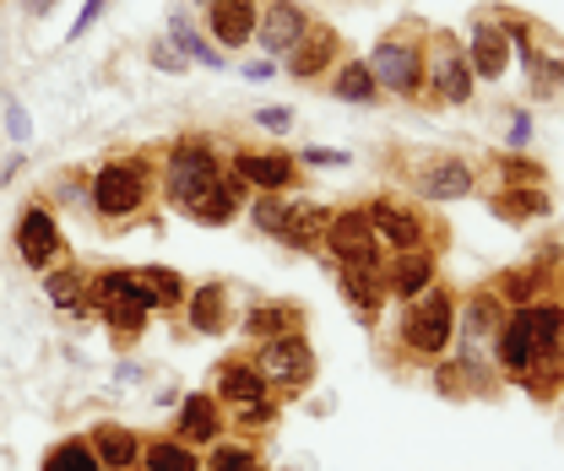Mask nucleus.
<instances>
[{"mask_svg":"<svg viewBox=\"0 0 564 471\" xmlns=\"http://www.w3.org/2000/svg\"><path fill=\"white\" fill-rule=\"evenodd\" d=\"M337 287L352 304L358 326H375L380 320V304H386V261H337Z\"/></svg>","mask_w":564,"mask_h":471,"instance_id":"11","label":"nucleus"},{"mask_svg":"<svg viewBox=\"0 0 564 471\" xmlns=\"http://www.w3.org/2000/svg\"><path fill=\"white\" fill-rule=\"evenodd\" d=\"M527 135H532L527 114H516V125H510V146H527Z\"/></svg>","mask_w":564,"mask_h":471,"instance_id":"44","label":"nucleus"},{"mask_svg":"<svg viewBox=\"0 0 564 471\" xmlns=\"http://www.w3.org/2000/svg\"><path fill=\"white\" fill-rule=\"evenodd\" d=\"M288 331H304L299 304H261V309H250V315H245V337H250V341L288 337Z\"/></svg>","mask_w":564,"mask_h":471,"instance_id":"25","label":"nucleus"},{"mask_svg":"<svg viewBox=\"0 0 564 471\" xmlns=\"http://www.w3.org/2000/svg\"><path fill=\"white\" fill-rule=\"evenodd\" d=\"M310 11L299 0H261V17H256V44L272 55V61H288L293 44L310 33Z\"/></svg>","mask_w":564,"mask_h":471,"instance_id":"9","label":"nucleus"},{"mask_svg":"<svg viewBox=\"0 0 564 471\" xmlns=\"http://www.w3.org/2000/svg\"><path fill=\"white\" fill-rule=\"evenodd\" d=\"M180 445H217L223 439V406L212 391H196L180 402V423H174Z\"/></svg>","mask_w":564,"mask_h":471,"instance_id":"18","label":"nucleus"},{"mask_svg":"<svg viewBox=\"0 0 564 471\" xmlns=\"http://www.w3.org/2000/svg\"><path fill=\"white\" fill-rule=\"evenodd\" d=\"M256 369L267 374V385L272 391H299V385H310L315 380V347L304 331H288V337H267L256 341Z\"/></svg>","mask_w":564,"mask_h":471,"instance_id":"7","label":"nucleus"},{"mask_svg":"<svg viewBox=\"0 0 564 471\" xmlns=\"http://www.w3.org/2000/svg\"><path fill=\"white\" fill-rule=\"evenodd\" d=\"M147 201H152V168H147V157H115V163H104L93 174V211L98 217L126 222Z\"/></svg>","mask_w":564,"mask_h":471,"instance_id":"5","label":"nucleus"},{"mask_svg":"<svg viewBox=\"0 0 564 471\" xmlns=\"http://www.w3.org/2000/svg\"><path fill=\"white\" fill-rule=\"evenodd\" d=\"M256 211V228L267 233V239H282L288 233V217H293V201L282 196V190H261V201L250 206Z\"/></svg>","mask_w":564,"mask_h":471,"instance_id":"32","label":"nucleus"},{"mask_svg":"<svg viewBox=\"0 0 564 471\" xmlns=\"http://www.w3.org/2000/svg\"><path fill=\"white\" fill-rule=\"evenodd\" d=\"M61 250H66V233H61L55 211L44 201L22 206V217H17V255H22V266L50 271L61 261Z\"/></svg>","mask_w":564,"mask_h":471,"instance_id":"8","label":"nucleus"},{"mask_svg":"<svg viewBox=\"0 0 564 471\" xmlns=\"http://www.w3.org/2000/svg\"><path fill=\"white\" fill-rule=\"evenodd\" d=\"M169 39H174V50L185 55V61H202V66H223V50H212L207 39L191 28V11H174L169 17Z\"/></svg>","mask_w":564,"mask_h":471,"instance_id":"30","label":"nucleus"},{"mask_svg":"<svg viewBox=\"0 0 564 471\" xmlns=\"http://www.w3.org/2000/svg\"><path fill=\"white\" fill-rule=\"evenodd\" d=\"M126 471H147V467H141V461H137V467H126Z\"/></svg>","mask_w":564,"mask_h":471,"instance_id":"46","label":"nucleus"},{"mask_svg":"<svg viewBox=\"0 0 564 471\" xmlns=\"http://www.w3.org/2000/svg\"><path fill=\"white\" fill-rule=\"evenodd\" d=\"M451 331H456V293L445 282H429L419 298H408V309H402V347L413 358H445Z\"/></svg>","mask_w":564,"mask_h":471,"instance_id":"1","label":"nucleus"},{"mask_svg":"<svg viewBox=\"0 0 564 471\" xmlns=\"http://www.w3.org/2000/svg\"><path fill=\"white\" fill-rule=\"evenodd\" d=\"M245 185H256V190H288L299 174V163L288 157V152H234V163H228Z\"/></svg>","mask_w":564,"mask_h":471,"instance_id":"19","label":"nucleus"},{"mask_svg":"<svg viewBox=\"0 0 564 471\" xmlns=\"http://www.w3.org/2000/svg\"><path fill=\"white\" fill-rule=\"evenodd\" d=\"M494 168L505 174V185H543V163H532V157H521V152H499Z\"/></svg>","mask_w":564,"mask_h":471,"instance_id":"36","label":"nucleus"},{"mask_svg":"<svg viewBox=\"0 0 564 471\" xmlns=\"http://www.w3.org/2000/svg\"><path fill=\"white\" fill-rule=\"evenodd\" d=\"M44 287H50V298H55L61 309H82V304H93V298H87V282H82L76 271H50V282H44Z\"/></svg>","mask_w":564,"mask_h":471,"instance_id":"34","label":"nucleus"},{"mask_svg":"<svg viewBox=\"0 0 564 471\" xmlns=\"http://www.w3.org/2000/svg\"><path fill=\"white\" fill-rule=\"evenodd\" d=\"M494 217H505V222L549 217V196H543V185H505V190L494 196Z\"/></svg>","mask_w":564,"mask_h":471,"instance_id":"27","label":"nucleus"},{"mask_svg":"<svg viewBox=\"0 0 564 471\" xmlns=\"http://www.w3.org/2000/svg\"><path fill=\"white\" fill-rule=\"evenodd\" d=\"M549 261H554V250H549V255H532V266L527 271H505L494 293H499L505 304H516V309L538 304V298H543V287H549Z\"/></svg>","mask_w":564,"mask_h":471,"instance_id":"24","label":"nucleus"},{"mask_svg":"<svg viewBox=\"0 0 564 471\" xmlns=\"http://www.w3.org/2000/svg\"><path fill=\"white\" fill-rule=\"evenodd\" d=\"M332 92H337L343 103H380V81H375V70H369V61H348V66L337 70Z\"/></svg>","mask_w":564,"mask_h":471,"instance_id":"29","label":"nucleus"},{"mask_svg":"<svg viewBox=\"0 0 564 471\" xmlns=\"http://www.w3.org/2000/svg\"><path fill=\"white\" fill-rule=\"evenodd\" d=\"M50 6H55V0H28V11H33V17H44Z\"/></svg>","mask_w":564,"mask_h":471,"instance_id":"45","label":"nucleus"},{"mask_svg":"<svg viewBox=\"0 0 564 471\" xmlns=\"http://www.w3.org/2000/svg\"><path fill=\"white\" fill-rule=\"evenodd\" d=\"M369 70L380 81V92L391 98H423V28H397L375 44L369 55Z\"/></svg>","mask_w":564,"mask_h":471,"instance_id":"4","label":"nucleus"},{"mask_svg":"<svg viewBox=\"0 0 564 471\" xmlns=\"http://www.w3.org/2000/svg\"><path fill=\"white\" fill-rule=\"evenodd\" d=\"M560 76H564V61H560Z\"/></svg>","mask_w":564,"mask_h":471,"instance_id":"47","label":"nucleus"},{"mask_svg":"<svg viewBox=\"0 0 564 471\" xmlns=\"http://www.w3.org/2000/svg\"><path fill=\"white\" fill-rule=\"evenodd\" d=\"M256 17H261V0H207L212 39L223 50H245L256 39Z\"/></svg>","mask_w":564,"mask_h":471,"instance_id":"16","label":"nucleus"},{"mask_svg":"<svg viewBox=\"0 0 564 471\" xmlns=\"http://www.w3.org/2000/svg\"><path fill=\"white\" fill-rule=\"evenodd\" d=\"M234 417H239L245 428H256V423H272V417H278V396H267V402H256V406H239Z\"/></svg>","mask_w":564,"mask_h":471,"instance_id":"39","label":"nucleus"},{"mask_svg":"<svg viewBox=\"0 0 564 471\" xmlns=\"http://www.w3.org/2000/svg\"><path fill=\"white\" fill-rule=\"evenodd\" d=\"M250 471H261V467H250Z\"/></svg>","mask_w":564,"mask_h":471,"instance_id":"49","label":"nucleus"},{"mask_svg":"<svg viewBox=\"0 0 564 471\" xmlns=\"http://www.w3.org/2000/svg\"><path fill=\"white\" fill-rule=\"evenodd\" d=\"M104 6H109V0H87V6H82V17H76V28H70V33H76V39H82V33H87V28H93V22H98V11H104Z\"/></svg>","mask_w":564,"mask_h":471,"instance_id":"43","label":"nucleus"},{"mask_svg":"<svg viewBox=\"0 0 564 471\" xmlns=\"http://www.w3.org/2000/svg\"><path fill=\"white\" fill-rule=\"evenodd\" d=\"M343 55V39L332 33V28H310L299 44H293V55H288V70L299 76V81H315V76H326V66Z\"/></svg>","mask_w":564,"mask_h":471,"instance_id":"20","label":"nucleus"},{"mask_svg":"<svg viewBox=\"0 0 564 471\" xmlns=\"http://www.w3.org/2000/svg\"><path fill=\"white\" fill-rule=\"evenodd\" d=\"M467 61H473V76L478 81H499L505 66H510V33L494 22V17H478L473 39H467Z\"/></svg>","mask_w":564,"mask_h":471,"instance_id":"17","label":"nucleus"},{"mask_svg":"<svg viewBox=\"0 0 564 471\" xmlns=\"http://www.w3.org/2000/svg\"><path fill=\"white\" fill-rule=\"evenodd\" d=\"M223 174H228V168L217 163V152H212L207 141L185 135V141H174V152H169V163H163V196L180 206V211H191Z\"/></svg>","mask_w":564,"mask_h":471,"instance_id":"6","label":"nucleus"},{"mask_svg":"<svg viewBox=\"0 0 564 471\" xmlns=\"http://www.w3.org/2000/svg\"><path fill=\"white\" fill-rule=\"evenodd\" d=\"M185 315L202 337H223L228 331V287L223 282H207L196 293H185Z\"/></svg>","mask_w":564,"mask_h":471,"instance_id":"23","label":"nucleus"},{"mask_svg":"<svg viewBox=\"0 0 564 471\" xmlns=\"http://www.w3.org/2000/svg\"><path fill=\"white\" fill-rule=\"evenodd\" d=\"M408 179H413V190H419L423 201H467L478 190V174L462 157H423Z\"/></svg>","mask_w":564,"mask_h":471,"instance_id":"13","label":"nucleus"},{"mask_svg":"<svg viewBox=\"0 0 564 471\" xmlns=\"http://www.w3.org/2000/svg\"><path fill=\"white\" fill-rule=\"evenodd\" d=\"M196 6H207V0H196Z\"/></svg>","mask_w":564,"mask_h":471,"instance_id":"48","label":"nucleus"},{"mask_svg":"<svg viewBox=\"0 0 564 471\" xmlns=\"http://www.w3.org/2000/svg\"><path fill=\"white\" fill-rule=\"evenodd\" d=\"M369 222H375V233H380L397 255H402V250H423V244H434L429 217H423L419 206H408V201H391V196L369 201Z\"/></svg>","mask_w":564,"mask_h":471,"instance_id":"12","label":"nucleus"},{"mask_svg":"<svg viewBox=\"0 0 564 471\" xmlns=\"http://www.w3.org/2000/svg\"><path fill=\"white\" fill-rule=\"evenodd\" d=\"M256 125H267V131H293V109H256Z\"/></svg>","mask_w":564,"mask_h":471,"instance_id":"41","label":"nucleus"},{"mask_svg":"<svg viewBox=\"0 0 564 471\" xmlns=\"http://www.w3.org/2000/svg\"><path fill=\"white\" fill-rule=\"evenodd\" d=\"M39 471H104V461L93 456L87 439H66V445H55V450L44 456V467Z\"/></svg>","mask_w":564,"mask_h":471,"instance_id":"31","label":"nucleus"},{"mask_svg":"<svg viewBox=\"0 0 564 471\" xmlns=\"http://www.w3.org/2000/svg\"><path fill=\"white\" fill-rule=\"evenodd\" d=\"M202 467L207 471H250V467H261V461H256V445H245V439H217Z\"/></svg>","mask_w":564,"mask_h":471,"instance_id":"33","label":"nucleus"},{"mask_svg":"<svg viewBox=\"0 0 564 471\" xmlns=\"http://www.w3.org/2000/svg\"><path fill=\"white\" fill-rule=\"evenodd\" d=\"M6 135H11V141H28V114H22L11 98H6Z\"/></svg>","mask_w":564,"mask_h":471,"instance_id":"42","label":"nucleus"},{"mask_svg":"<svg viewBox=\"0 0 564 471\" xmlns=\"http://www.w3.org/2000/svg\"><path fill=\"white\" fill-rule=\"evenodd\" d=\"M326 250H332V261H386V250H380V233H375V222H369V206L332 211Z\"/></svg>","mask_w":564,"mask_h":471,"instance_id":"10","label":"nucleus"},{"mask_svg":"<svg viewBox=\"0 0 564 471\" xmlns=\"http://www.w3.org/2000/svg\"><path fill=\"white\" fill-rule=\"evenodd\" d=\"M304 163H310V168H343V163H348V152H332V146H310V152H304Z\"/></svg>","mask_w":564,"mask_h":471,"instance_id":"40","label":"nucleus"},{"mask_svg":"<svg viewBox=\"0 0 564 471\" xmlns=\"http://www.w3.org/2000/svg\"><path fill=\"white\" fill-rule=\"evenodd\" d=\"M87 445H93V456L104 461V471H126L141 461V439L131 428H120V423H98Z\"/></svg>","mask_w":564,"mask_h":471,"instance_id":"22","label":"nucleus"},{"mask_svg":"<svg viewBox=\"0 0 564 471\" xmlns=\"http://www.w3.org/2000/svg\"><path fill=\"white\" fill-rule=\"evenodd\" d=\"M505 326V298L494 287H478L467 298H456V358L484 380V369L494 363V341Z\"/></svg>","mask_w":564,"mask_h":471,"instance_id":"3","label":"nucleus"},{"mask_svg":"<svg viewBox=\"0 0 564 471\" xmlns=\"http://www.w3.org/2000/svg\"><path fill=\"white\" fill-rule=\"evenodd\" d=\"M141 276H147V287H152V298H158V309H180V304H185V282H180L174 271L147 266V271H141Z\"/></svg>","mask_w":564,"mask_h":471,"instance_id":"35","label":"nucleus"},{"mask_svg":"<svg viewBox=\"0 0 564 471\" xmlns=\"http://www.w3.org/2000/svg\"><path fill=\"white\" fill-rule=\"evenodd\" d=\"M239 201H245V179L228 168V174H223V179H217V185H212L207 196L191 206L185 217H191V222H207V228H223V222H234V217H239Z\"/></svg>","mask_w":564,"mask_h":471,"instance_id":"21","label":"nucleus"},{"mask_svg":"<svg viewBox=\"0 0 564 471\" xmlns=\"http://www.w3.org/2000/svg\"><path fill=\"white\" fill-rule=\"evenodd\" d=\"M473 380H478V374H473V369H467L462 358H456V363H440V369H434V385H440V396H451V402H462V396L473 391Z\"/></svg>","mask_w":564,"mask_h":471,"instance_id":"37","label":"nucleus"},{"mask_svg":"<svg viewBox=\"0 0 564 471\" xmlns=\"http://www.w3.org/2000/svg\"><path fill=\"white\" fill-rule=\"evenodd\" d=\"M147 55H152V66L158 70H185L191 66V61L174 50V39H152V50H147Z\"/></svg>","mask_w":564,"mask_h":471,"instance_id":"38","label":"nucleus"},{"mask_svg":"<svg viewBox=\"0 0 564 471\" xmlns=\"http://www.w3.org/2000/svg\"><path fill=\"white\" fill-rule=\"evenodd\" d=\"M440 276V250L434 244H423V250H402V255H391L386 261V287L408 304V298H419L423 287Z\"/></svg>","mask_w":564,"mask_h":471,"instance_id":"15","label":"nucleus"},{"mask_svg":"<svg viewBox=\"0 0 564 471\" xmlns=\"http://www.w3.org/2000/svg\"><path fill=\"white\" fill-rule=\"evenodd\" d=\"M212 396H217V406L239 412V406L267 402V396H278V391L267 385V374H261L256 363H239V358H228V363L217 369V380H212Z\"/></svg>","mask_w":564,"mask_h":471,"instance_id":"14","label":"nucleus"},{"mask_svg":"<svg viewBox=\"0 0 564 471\" xmlns=\"http://www.w3.org/2000/svg\"><path fill=\"white\" fill-rule=\"evenodd\" d=\"M326 228H332V206H293L282 244H293V250H321V244H326Z\"/></svg>","mask_w":564,"mask_h":471,"instance_id":"26","label":"nucleus"},{"mask_svg":"<svg viewBox=\"0 0 564 471\" xmlns=\"http://www.w3.org/2000/svg\"><path fill=\"white\" fill-rule=\"evenodd\" d=\"M141 467L147 471H207L196 445H180V439H158V445H141Z\"/></svg>","mask_w":564,"mask_h":471,"instance_id":"28","label":"nucleus"},{"mask_svg":"<svg viewBox=\"0 0 564 471\" xmlns=\"http://www.w3.org/2000/svg\"><path fill=\"white\" fill-rule=\"evenodd\" d=\"M473 92H478V76H473L467 50L451 33H429V44H423V98L440 103V109H462V103H473Z\"/></svg>","mask_w":564,"mask_h":471,"instance_id":"2","label":"nucleus"}]
</instances>
